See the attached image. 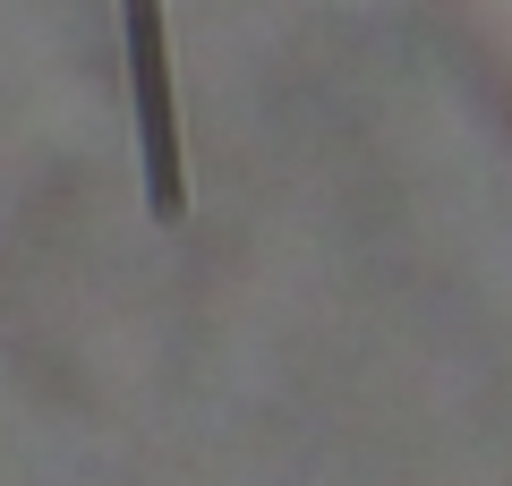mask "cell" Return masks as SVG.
Here are the masks:
<instances>
[{"label": "cell", "instance_id": "cell-1", "mask_svg": "<svg viewBox=\"0 0 512 486\" xmlns=\"http://www.w3.org/2000/svg\"><path fill=\"white\" fill-rule=\"evenodd\" d=\"M128 9V77H137V154H146V205L154 222L188 214L180 180V111H171V52H163V0H120Z\"/></svg>", "mask_w": 512, "mask_h": 486}]
</instances>
